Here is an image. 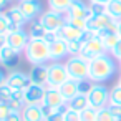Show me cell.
Here are the masks:
<instances>
[{
  "instance_id": "ac0fdd59",
  "label": "cell",
  "mask_w": 121,
  "mask_h": 121,
  "mask_svg": "<svg viewBox=\"0 0 121 121\" xmlns=\"http://www.w3.org/2000/svg\"><path fill=\"white\" fill-rule=\"evenodd\" d=\"M33 85L47 86L48 85V63L47 65H35L32 66V71L28 73Z\"/></svg>"
},
{
  "instance_id": "ab89813d",
  "label": "cell",
  "mask_w": 121,
  "mask_h": 121,
  "mask_svg": "<svg viewBox=\"0 0 121 121\" xmlns=\"http://www.w3.org/2000/svg\"><path fill=\"white\" fill-rule=\"evenodd\" d=\"M108 108L111 109V113L118 118V119H121V106H114V104H108Z\"/></svg>"
},
{
  "instance_id": "60d3db41",
  "label": "cell",
  "mask_w": 121,
  "mask_h": 121,
  "mask_svg": "<svg viewBox=\"0 0 121 121\" xmlns=\"http://www.w3.org/2000/svg\"><path fill=\"white\" fill-rule=\"evenodd\" d=\"M45 121H65V119H63V111H61V113H56V114H50V116H47Z\"/></svg>"
},
{
  "instance_id": "cb8c5ba5",
  "label": "cell",
  "mask_w": 121,
  "mask_h": 121,
  "mask_svg": "<svg viewBox=\"0 0 121 121\" xmlns=\"http://www.w3.org/2000/svg\"><path fill=\"white\" fill-rule=\"evenodd\" d=\"M47 33H48V30L40 23V20L30 22V28H28V37L30 38H33V40H45Z\"/></svg>"
},
{
  "instance_id": "8d00e7d4",
  "label": "cell",
  "mask_w": 121,
  "mask_h": 121,
  "mask_svg": "<svg viewBox=\"0 0 121 121\" xmlns=\"http://www.w3.org/2000/svg\"><path fill=\"white\" fill-rule=\"evenodd\" d=\"M90 9L93 12V15H101L106 13V5H98V4H90Z\"/></svg>"
},
{
  "instance_id": "4dcf8cb0",
  "label": "cell",
  "mask_w": 121,
  "mask_h": 121,
  "mask_svg": "<svg viewBox=\"0 0 121 121\" xmlns=\"http://www.w3.org/2000/svg\"><path fill=\"white\" fill-rule=\"evenodd\" d=\"M98 119V109L96 108H86L85 111H81V121H96Z\"/></svg>"
},
{
  "instance_id": "836d02e7",
  "label": "cell",
  "mask_w": 121,
  "mask_h": 121,
  "mask_svg": "<svg viewBox=\"0 0 121 121\" xmlns=\"http://www.w3.org/2000/svg\"><path fill=\"white\" fill-rule=\"evenodd\" d=\"M10 113H12V109H10L9 101H0V121H5L10 116Z\"/></svg>"
},
{
  "instance_id": "f546056e",
  "label": "cell",
  "mask_w": 121,
  "mask_h": 121,
  "mask_svg": "<svg viewBox=\"0 0 121 121\" xmlns=\"http://www.w3.org/2000/svg\"><path fill=\"white\" fill-rule=\"evenodd\" d=\"M66 17V15H65ZM66 23L80 28V30H88V20H83V18H75V17H66Z\"/></svg>"
},
{
  "instance_id": "7bdbcfd3",
  "label": "cell",
  "mask_w": 121,
  "mask_h": 121,
  "mask_svg": "<svg viewBox=\"0 0 121 121\" xmlns=\"http://www.w3.org/2000/svg\"><path fill=\"white\" fill-rule=\"evenodd\" d=\"M10 7V0H0V12H4Z\"/></svg>"
},
{
  "instance_id": "d6a6232c",
  "label": "cell",
  "mask_w": 121,
  "mask_h": 121,
  "mask_svg": "<svg viewBox=\"0 0 121 121\" xmlns=\"http://www.w3.org/2000/svg\"><path fill=\"white\" fill-rule=\"evenodd\" d=\"M81 50H83V42H68V52H70V56L81 55Z\"/></svg>"
},
{
  "instance_id": "1f68e13d",
  "label": "cell",
  "mask_w": 121,
  "mask_h": 121,
  "mask_svg": "<svg viewBox=\"0 0 121 121\" xmlns=\"http://www.w3.org/2000/svg\"><path fill=\"white\" fill-rule=\"evenodd\" d=\"M63 119L65 121H81V113H78L71 108H65L63 109Z\"/></svg>"
},
{
  "instance_id": "d590c367",
  "label": "cell",
  "mask_w": 121,
  "mask_h": 121,
  "mask_svg": "<svg viewBox=\"0 0 121 121\" xmlns=\"http://www.w3.org/2000/svg\"><path fill=\"white\" fill-rule=\"evenodd\" d=\"M9 104H10V109H12V111H17V113H22V109L25 108V103L17 101V99H10Z\"/></svg>"
},
{
  "instance_id": "e0dca14e",
  "label": "cell",
  "mask_w": 121,
  "mask_h": 121,
  "mask_svg": "<svg viewBox=\"0 0 121 121\" xmlns=\"http://www.w3.org/2000/svg\"><path fill=\"white\" fill-rule=\"evenodd\" d=\"M111 20H113V18H111L108 13L93 15V17L88 20V30H86V32H90V33H93V35L98 37V33H99L103 28H106V27L111 23Z\"/></svg>"
},
{
  "instance_id": "c3c4849f",
  "label": "cell",
  "mask_w": 121,
  "mask_h": 121,
  "mask_svg": "<svg viewBox=\"0 0 121 121\" xmlns=\"http://www.w3.org/2000/svg\"><path fill=\"white\" fill-rule=\"evenodd\" d=\"M18 2H22V0H18Z\"/></svg>"
},
{
  "instance_id": "9a60e30c",
  "label": "cell",
  "mask_w": 121,
  "mask_h": 121,
  "mask_svg": "<svg viewBox=\"0 0 121 121\" xmlns=\"http://www.w3.org/2000/svg\"><path fill=\"white\" fill-rule=\"evenodd\" d=\"M7 85L12 90H25L27 86L32 85V80H30V75L25 71H12L7 76Z\"/></svg>"
},
{
  "instance_id": "484cf974",
  "label": "cell",
  "mask_w": 121,
  "mask_h": 121,
  "mask_svg": "<svg viewBox=\"0 0 121 121\" xmlns=\"http://www.w3.org/2000/svg\"><path fill=\"white\" fill-rule=\"evenodd\" d=\"M106 13L114 20H121V0H111L106 5Z\"/></svg>"
},
{
  "instance_id": "7dc6e473",
  "label": "cell",
  "mask_w": 121,
  "mask_h": 121,
  "mask_svg": "<svg viewBox=\"0 0 121 121\" xmlns=\"http://www.w3.org/2000/svg\"><path fill=\"white\" fill-rule=\"evenodd\" d=\"M119 68H121V61H119Z\"/></svg>"
},
{
  "instance_id": "d4e9b609",
  "label": "cell",
  "mask_w": 121,
  "mask_h": 121,
  "mask_svg": "<svg viewBox=\"0 0 121 121\" xmlns=\"http://www.w3.org/2000/svg\"><path fill=\"white\" fill-rule=\"evenodd\" d=\"M47 2H48V9L60 13H66L70 5L73 4V0H47Z\"/></svg>"
},
{
  "instance_id": "7c38bea8",
  "label": "cell",
  "mask_w": 121,
  "mask_h": 121,
  "mask_svg": "<svg viewBox=\"0 0 121 121\" xmlns=\"http://www.w3.org/2000/svg\"><path fill=\"white\" fill-rule=\"evenodd\" d=\"M25 18L28 22H33L37 18H40V15L43 13V9H42V4L40 0H22V2H18Z\"/></svg>"
},
{
  "instance_id": "30bf717a",
  "label": "cell",
  "mask_w": 121,
  "mask_h": 121,
  "mask_svg": "<svg viewBox=\"0 0 121 121\" xmlns=\"http://www.w3.org/2000/svg\"><path fill=\"white\" fill-rule=\"evenodd\" d=\"M45 91L47 86L40 85H30L25 88V104H33V106H42L45 101Z\"/></svg>"
},
{
  "instance_id": "e575fe53",
  "label": "cell",
  "mask_w": 121,
  "mask_h": 121,
  "mask_svg": "<svg viewBox=\"0 0 121 121\" xmlns=\"http://www.w3.org/2000/svg\"><path fill=\"white\" fill-rule=\"evenodd\" d=\"M12 93H13V90L9 85H4L2 88H0V101H10L12 99Z\"/></svg>"
},
{
  "instance_id": "ee69618b",
  "label": "cell",
  "mask_w": 121,
  "mask_h": 121,
  "mask_svg": "<svg viewBox=\"0 0 121 121\" xmlns=\"http://www.w3.org/2000/svg\"><path fill=\"white\" fill-rule=\"evenodd\" d=\"M90 4H98V5H108L111 0H88Z\"/></svg>"
},
{
  "instance_id": "ffe728a7",
  "label": "cell",
  "mask_w": 121,
  "mask_h": 121,
  "mask_svg": "<svg viewBox=\"0 0 121 121\" xmlns=\"http://www.w3.org/2000/svg\"><path fill=\"white\" fill-rule=\"evenodd\" d=\"M22 118L23 121H45V111L42 106H33V104H25L22 109Z\"/></svg>"
},
{
  "instance_id": "44dd1931",
  "label": "cell",
  "mask_w": 121,
  "mask_h": 121,
  "mask_svg": "<svg viewBox=\"0 0 121 121\" xmlns=\"http://www.w3.org/2000/svg\"><path fill=\"white\" fill-rule=\"evenodd\" d=\"M98 37L101 38V42H103V45H104V48H106L108 53H111V50L116 47V43H118L119 38H121L118 33H113V32H109L108 28H103V30L98 33Z\"/></svg>"
},
{
  "instance_id": "8fae6325",
  "label": "cell",
  "mask_w": 121,
  "mask_h": 121,
  "mask_svg": "<svg viewBox=\"0 0 121 121\" xmlns=\"http://www.w3.org/2000/svg\"><path fill=\"white\" fill-rule=\"evenodd\" d=\"M56 35H58V38H61L65 42H83L86 38V32L85 30H80V28H76V27H73V25H70L66 22L56 32Z\"/></svg>"
},
{
  "instance_id": "83f0119b",
  "label": "cell",
  "mask_w": 121,
  "mask_h": 121,
  "mask_svg": "<svg viewBox=\"0 0 121 121\" xmlns=\"http://www.w3.org/2000/svg\"><path fill=\"white\" fill-rule=\"evenodd\" d=\"M109 104L121 106V86L116 85L109 90Z\"/></svg>"
},
{
  "instance_id": "bcb514c9",
  "label": "cell",
  "mask_w": 121,
  "mask_h": 121,
  "mask_svg": "<svg viewBox=\"0 0 121 121\" xmlns=\"http://www.w3.org/2000/svg\"><path fill=\"white\" fill-rule=\"evenodd\" d=\"M118 85L121 86V75H119V80H118Z\"/></svg>"
},
{
  "instance_id": "f1b7e54d",
  "label": "cell",
  "mask_w": 121,
  "mask_h": 121,
  "mask_svg": "<svg viewBox=\"0 0 121 121\" xmlns=\"http://www.w3.org/2000/svg\"><path fill=\"white\" fill-rule=\"evenodd\" d=\"M96 121H119L113 113H111V109L106 106V108H101V109H98V119Z\"/></svg>"
},
{
  "instance_id": "277c9868",
  "label": "cell",
  "mask_w": 121,
  "mask_h": 121,
  "mask_svg": "<svg viewBox=\"0 0 121 121\" xmlns=\"http://www.w3.org/2000/svg\"><path fill=\"white\" fill-rule=\"evenodd\" d=\"M104 53H108V52H106L101 38L96 37V35H93V33H90V32H86V38L83 40L81 56H85L88 61H91L93 58H96L99 55H104Z\"/></svg>"
},
{
  "instance_id": "b9f144b4",
  "label": "cell",
  "mask_w": 121,
  "mask_h": 121,
  "mask_svg": "<svg viewBox=\"0 0 121 121\" xmlns=\"http://www.w3.org/2000/svg\"><path fill=\"white\" fill-rule=\"evenodd\" d=\"M7 76H9V75H7L5 71L0 70V88H2L4 85H7Z\"/></svg>"
},
{
  "instance_id": "7402d4cb",
  "label": "cell",
  "mask_w": 121,
  "mask_h": 121,
  "mask_svg": "<svg viewBox=\"0 0 121 121\" xmlns=\"http://www.w3.org/2000/svg\"><path fill=\"white\" fill-rule=\"evenodd\" d=\"M60 91H61V95L65 96V99H66V101L73 99L76 95H80V86H78V81L70 78L68 81H65V83L60 86Z\"/></svg>"
},
{
  "instance_id": "5b68a950",
  "label": "cell",
  "mask_w": 121,
  "mask_h": 121,
  "mask_svg": "<svg viewBox=\"0 0 121 121\" xmlns=\"http://www.w3.org/2000/svg\"><path fill=\"white\" fill-rule=\"evenodd\" d=\"M70 80L65 61H50L48 63V85L50 88H60L65 81Z\"/></svg>"
},
{
  "instance_id": "4fadbf2b",
  "label": "cell",
  "mask_w": 121,
  "mask_h": 121,
  "mask_svg": "<svg viewBox=\"0 0 121 121\" xmlns=\"http://www.w3.org/2000/svg\"><path fill=\"white\" fill-rule=\"evenodd\" d=\"M66 17H75V18H83V20H90L93 17V12L90 9L88 4H85L83 0H73V4L70 5L68 12L65 13Z\"/></svg>"
},
{
  "instance_id": "5bb4252c",
  "label": "cell",
  "mask_w": 121,
  "mask_h": 121,
  "mask_svg": "<svg viewBox=\"0 0 121 121\" xmlns=\"http://www.w3.org/2000/svg\"><path fill=\"white\" fill-rule=\"evenodd\" d=\"M68 56H70L68 42L56 38L55 42L50 43V61H61V60H66Z\"/></svg>"
},
{
  "instance_id": "f6af8a7d",
  "label": "cell",
  "mask_w": 121,
  "mask_h": 121,
  "mask_svg": "<svg viewBox=\"0 0 121 121\" xmlns=\"http://www.w3.org/2000/svg\"><path fill=\"white\" fill-rule=\"evenodd\" d=\"M118 35H119V37H121V20H119V22H118Z\"/></svg>"
},
{
  "instance_id": "603a6c76",
  "label": "cell",
  "mask_w": 121,
  "mask_h": 121,
  "mask_svg": "<svg viewBox=\"0 0 121 121\" xmlns=\"http://www.w3.org/2000/svg\"><path fill=\"white\" fill-rule=\"evenodd\" d=\"M66 108H71V109H75V111H78V113L85 111L86 108H90L88 95H83V93L76 95V96H75L73 99H70V101L66 103Z\"/></svg>"
},
{
  "instance_id": "74e56055",
  "label": "cell",
  "mask_w": 121,
  "mask_h": 121,
  "mask_svg": "<svg viewBox=\"0 0 121 121\" xmlns=\"http://www.w3.org/2000/svg\"><path fill=\"white\" fill-rule=\"evenodd\" d=\"M114 60H118V61H121V38H119V42L116 43V47L111 50V53H109Z\"/></svg>"
},
{
  "instance_id": "d6986e66",
  "label": "cell",
  "mask_w": 121,
  "mask_h": 121,
  "mask_svg": "<svg viewBox=\"0 0 121 121\" xmlns=\"http://www.w3.org/2000/svg\"><path fill=\"white\" fill-rule=\"evenodd\" d=\"M4 13L7 15V18H9L10 23H13V25H17V27H20V28H23V25L28 22V20L25 18V15H23V12H22V9H20L18 4H17V5H10Z\"/></svg>"
},
{
  "instance_id": "f35d334b",
  "label": "cell",
  "mask_w": 121,
  "mask_h": 121,
  "mask_svg": "<svg viewBox=\"0 0 121 121\" xmlns=\"http://www.w3.org/2000/svg\"><path fill=\"white\" fill-rule=\"evenodd\" d=\"M5 121H23V118H22V113L12 111V113H10V116H9Z\"/></svg>"
},
{
  "instance_id": "9c48e42d",
  "label": "cell",
  "mask_w": 121,
  "mask_h": 121,
  "mask_svg": "<svg viewBox=\"0 0 121 121\" xmlns=\"http://www.w3.org/2000/svg\"><path fill=\"white\" fill-rule=\"evenodd\" d=\"M20 61V52L13 50L7 43H0V65L5 68H15Z\"/></svg>"
},
{
  "instance_id": "2e32d148",
  "label": "cell",
  "mask_w": 121,
  "mask_h": 121,
  "mask_svg": "<svg viewBox=\"0 0 121 121\" xmlns=\"http://www.w3.org/2000/svg\"><path fill=\"white\" fill-rule=\"evenodd\" d=\"M66 103H68V101H66L65 96L61 95L60 88H50V86H47L43 104L52 106V108H66Z\"/></svg>"
},
{
  "instance_id": "ba28073f",
  "label": "cell",
  "mask_w": 121,
  "mask_h": 121,
  "mask_svg": "<svg viewBox=\"0 0 121 121\" xmlns=\"http://www.w3.org/2000/svg\"><path fill=\"white\" fill-rule=\"evenodd\" d=\"M28 42H30L28 32H25L23 28H18L15 32H9L5 35V40H4V43H7L9 47H12L13 50H17L20 53H23V50L27 48Z\"/></svg>"
},
{
  "instance_id": "52a82bcc",
  "label": "cell",
  "mask_w": 121,
  "mask_h": 121,
  "mask_svg": "<svg viewBox=\"0 0 121 121\" xmlns=\"http://www.w3.org/2000/svg\"><path fill=\"white\" fill-rule=\"evenodd\" d=\"M40 23L48 30V32H58L63 25H65V22H66V17H65V13H60V12H55V10H52V9H48V10H45L42 15H40Z\"/></svg>"
},
{
  "instance_id": "6da1fadb",
  "label": "cell",
  "mask_w": 121,
  "mask_h": 121,
  "mask_svg": "<svg viewBox=\"0 0 121 121\" xmlns=\"http://www.w3.org/2000/svg\"><path fill=\"white\" fill-rule=\"evenodd\" d=\"M116 73V60L109 55H99L90 61V80L93 83H104Z\"/></svg>"
},
{
  "instance_id": "8992f818",
  "label": "cell",
  "mask_w": 121,
  "mask_h": 121,
  "mask_svg": "<svg viewBox=\"0 0 121 121\" xmlns=\"http://www.w3.org/2000/svg\"><path fill=\"white\" fill-rule=\"evenodd\" d=\"M88 101L91 108L101 109L109 104V90L103 83H93L90 93H88Z\"/></svg>"
},
{
  "instance_id": "3957f363",
  "label": "cell",
  "mask_w": 121,
  "mask_h": 121,
  "mask_svg": "<svg viewBox=\"0 0 121 121\" xmlns=\"http://www.w3.org/2000/svg\"><path fill=\"white\" fill-rule=\"evenodd\" d=\"M68 75L71 80L81 81V80H90V61L81 56V55H75V56H68L65 60Z\"/></svg>"
},
{
  "instance_id": "4316f807",
  "label": "cell",
  "mask_w": 121,
  "mask_h": 121,
  "mask_svg": "<svg viewBox=\"0 0 121 121\" xmlns=\"http://www.w3.org/2000/svg\"><path fill=\"white\" fill-rule=\"evenodd\" d=\"M9 27H10V22H9L7 15L4 12H0V43H4L5 35L9 33Z\"/></svg>"
},
{
  "instance_id": "7a4b0ae2",
  "label": "cell",
  "mask_w": 121,
  "mask_h": 121,
  "mask_svg": "<svg viewBox=\"0 0 121 121\" xmlns=\"http://www.w3.org/2000/svg\"><path fill=\"white\" fill-rule=\"evenodd\" d=\"M25 60L35 66V65H47L50 61V43L45 40H33L30 38L27 48L23 50Z\"/></svg>"
}]
</instances>
